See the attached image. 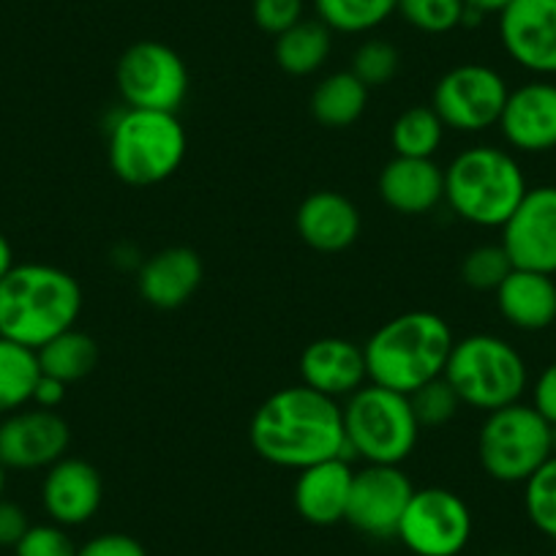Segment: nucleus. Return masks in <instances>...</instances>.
Listing matches in <instances>:
<instances>
[{"mask_svg": "<svg viewBox=\"0 0 556 556\" xmlns=\"http://www.w3.org/2000/svg\"><path fill=\"white\" fill-rule=\"evenodd\" d=\"M36 355H39L41 374L61 379L63 384H74L93 374L96 363H99V344L93 336L72 328L47 341L41 350H36Z\"/></svg>", "mask_w": 556, "mask_h": 556, "instance_id": "27", "label": "nucleus"}, {"mask_svg": "<svg viewBox=\"0 0 556 556\" xmlns=\"http://www.w3.org/2000/svg\"><path fill=\"white\" fill-rule=\"evenodd\" d=\"M301 379L328 399H350L368 382L363 346L339 336L312 341L301 355Z\"/></svg>", "mask_w": 556, "mask_h": 556, "instance_id": "19", "label": "nucleus"}, {"mask_svg": "<svg viewBox=\"0 0 556 556\" xmlns=\"http://www.w3.org/2000/svg\"><path fill=\"white\" fill-rule=\"evenodd\" d=\"M14 265H17V262H14V249H12V243H9L7 235L0 232V278L7 276V273L12 270Z\"/></svg>", "mask_w": 556, "mask_h": 556, "instance_id": "42", "label": "nucleus"}, {"mask_svg": "<svg viewBox=\"0 0 556 556\" xmlns=\"http://www.w3.org/2000/svg\"><path fill=\"white\" fill-rule=\"evenodd\" d=\"M496 126L513 151H556V83L540 77L510 90Z\"/></svg>", "mask_w": 556, "mask_h": 556, "instance_id": "16", "label": "nucleus"}, {"mask_svg": "<svg viewBox=\"0 0 556 556\" xmlns=\"http://www.w3.org/2000/svg\"><path fill=\"white\" fill-rule=\"evenodd\" d=\"M77 556H148V551L131 534L104 532L79 545Z\"/></svg>", "mask_w": 556, "mask_h": 556, "instance_id": "37", "label": "nucleus"}, {"mask_svg": "<svg viewBox=\"0 0 556 556\" xmlns=\"http://www.w3.org/2000/svg\"><path fill=\"white\" fill-rule=\"evenodd\" d=\"M295 227L303 243L319 254L346 251L361 235V211L339 191H314L301 202Z\"/></svg>", "mask_w": 556, "mask_h": 556, "instance_id": "22", "label": "nucleus"}, {"mask_svg": "<svg viewBox=\"0 0 556 556\" xmlns=\"http://www.w3.org/2000/svg\"><path fill=\"white\" fill-rule=\"evenodd\" d=\"M68 442L72 431L55 409H17L0 424V464L20 472L50 469L66 456Z\"/></svg>", "mask_w": 556, "mask_h": 556, "instance_id": "14", "label": "nucleus"}, {"mask_svg": "<svg viewBox=\"0 0 556 556\" xmlns=\"http://www.w3.org/2000/svg\"><path fill=\"white\" fill-rule=\"evenodd\" d=\"M523 510L532 527L556 543V456L523 483Z\"/></svg>", "mask_w": 556, "mask_h": 556, "instance_id": "31", "label": "nucleus"}, {"mask_svg": "<svg viewBox=\"0 0 556 556\" xmlns=\"http://www.w3.org/2000/svg\"><path fill=\"white\" fill-rule=\"evenodd\" d=\"M467 3L464 0H399L395 14L420 34L442 36L462 28Z\"/></svg>", "mask_w": 556, "mask_h": 556, "instance_id": "30", "label": "nucleus"}, {"mask_svg": "<svg viewBox=\"0 0 556 556\" xmlns=\"http://www.w3.org/2000/svg\"><path fill=\"white\" fill-rule=\"evenodd\" d=\"M412 494L415 485L404 469L390 464H366L363 469H355L344 521L366 538H395Z\"/></svg>", "mask_w": 556, "mask_h": 556, "instance_id": "12", "label": "nucleus"}, {"mask_svg": "<svg viewBox=\"0 0 556 556\" xmlns=\"http://www.w3.org/2000/svg\"><path fill=\"white\" fill-rule=\"evenodd\" d=\"M205 276L200 254L186 245H169L148 256L137 270V290L142 301L162 312L186 306L197 295Z\"/></svg>", "mask_w": 556, "mask_h": 556, "instance_id": "18", "label": "nucleus"}, {"mask_svg": "<svg viewBox=\"0 0 556 556\" xmlns=\"http://www.w3.org/2000/svg\"><path fill=\"white\" fill-rule=\"evenodd\" d=\"M395 538L415 556H458L472 538V513L456 491L415 489Z\"/></svg>", "mask_w": 556, "mask_h": 556, "instance_id": "10", "label": "nucleus"}, {"mask_svg": "<svg viewBox=\"0 0 556 556\" xmlns=\"http://www.w3.org/2000/svg\"><path fill=\"white\" fill-rule=\"evenodd\" d=\"M330 50H333V30L323 20L303 17L290 30L276 36L273 55H276L278 68L290 77H308L328 63Z\"/></svg>", "mask_w": 556, "mask_h": 556, "instance_id": "24", "label": "nucleus"}, {"mask_svg": "<svg viewBox=\"0 0 556 556\" xmlns=\"http://www.w3.org/2000/svg\"><path fill=\"white\" fill-rule=\"evenodd\" d=\"M442 377L451 382L462 404L485 415L521 401L529 388L523 355L494 333H475L456 341Z\"/></svg>", "mask_w": 556, "mask_h": 556, "instance_id": "7", "label": "nucleus"}, {"mask_svg": "<svg viewBox=\"0 0 556 556\" xmlns=\"http://www.w3.org/2000/svg\"><path fill=\"white\" fill-rule=\"evenodd\" d=\"M104 502V480L99 469L83 458L63 456L52 464L41 483V505L58 527H83Z\"/></svg>", "mask_w": 556, "mask_h": 556, "instance_id": "17", "label": "nucleus"}, {"mask_svg": "<svg viewBox=\"0 0 556 556\" xmlns=\"http://www.w3.org/2000/svg\"><path fill=\"white\" fill-rule=\"evenodd\" d=\"M115 85L126 106L178 112L189 96L191 77L186 61L173 47L146 39L123 52L115 68Z\"/></svg>", "mask_w": 556, "mask_h": 556, "instance_id": "9", "label": "nucleus"}, {"mask_svg": "<svg viewBox=\"0 0 556 556\" xmlns=\"http://www.w3.org/2000/svg\"><path fill=\"white\" fill-rule=\"evenodd\" d=\"M66 390L68 384H63L61 379L41 374L34 390V406H41V409H58V406L66 401Z\"/></svg>", "mask_w": 556, "mask_h": 556, "instance_id": "40", "label": "nucleus"}, {"mask_svg": "<svg viewBox=\"0 0 556 556\" xmlns=\"http://www.w3.org/2000/svg\"><path fill=\"white\" fill-rule=\"evenodd\" d=\"M368 88L352 72L328 74L312 93V115L325 128H350L366 112Z\"/></svg>", "mask_w": 556, "mask_h": 556, "instance_id": "25", "label": "nucleus"}, {"mask_svg": "<svg viewBox=\"0 0 556 556\" xmlns=\"http://www.w3.org/2000/svg\"><path fill=\"white\" fill-rule=\"evenodd\" d=\"M496 308L516 330L538 333L556 323V278L545 273L513 267L510 276L496 287Z\"/></svg>", "mask_w": 556, "mask_h": 556, "instance_id": "23", "label": "nucleus"}, {"mask_svg": "<svg viewBox=\"0 0 556 556\" xmlns=\"http://www.w3.org/2000/svg\"><path fill=\"white\" fill-rule=\"evenodd\" d=\"M464 3L469 9H475V12L483 14V17H489V14H500L510 0H464Z\"/></svg>", "mask_w": 556, "mask_h": 556, "instance_id": "41", "label": "nucleus"}, {"mask_svg": "<svg viewBox=\"0 0 556 556\" xmlns=\"http://www.w3.org/2000/svg\"><path fill=\"white\" fill-rule=\"evenodd\" d=\"M551 453L556 456V424L551 426Z\"/></svg>", "mask_w": 556, "mask_h": 556, "instance_id": "44", "label": "nucleus"}, {"mask_svg": "<svg viewBox=\"0 0 556 556\" xmlns=\"http://www.w3.org/2000/svg\"><path fill=\"white\" fill-rule=\"evenodd\" d=\"M189 151V137L178 112L126 110L106 128L110 167L128 186H159L173 178Z\"/></svg>", "mask_w": 556, "mask_h": 556, "instance_id": "5", "label": "nucleus"}, {"mask_svg": "<svg viewBox=\"0 0 556 556\" xmlns=\"http://www.w3.org/2000/svg\"><path fill=\"white\" fill-rule=\"evenodd\" d=\"M532 406L551 426L556 424V361L548 363L532 382Z\"/></svg>", "mask_w": 556, "mask_h": 556, "instance_id": "39", "label": "nucleus"}, {"mask_svg": "<svg viewBox=\"0 0 556 556\" xmlns=\"http://www.w3.org/2000/svg\"><path fill=\"white\" fill-rule=\"evenodd\" d=\"M399 0H314L317 20L339 34H368L395 14Z\"/></svg>", "mask_w": 556, "mask_h": 556, "instance_id": "29", "label": "nucleus"}, {"mask_svg": "<svg viewBox=\"0 0 556 556\" xmlns=\"http://www.w3.org/2000/svg\"><path fill=\"white\" fill-rule=\"evenodd\" d=\"M28 529V513L17 502L0 500V548H14Z\"/></svg>", "mask_w": 556, "mask_h": 556, "instance_id": "38", "label": "nucleus"}, {"mask_svg": "<svg viewBox=\"0 0 556 556\" xmlns=\"http://www.w3.org/2000/svg\"><path fill=\"white\" fill-rule=\"evenodd\" d=\"M507 58L534 77H556V0H510L500 12Z\"/></svg>", "mask_w": 556, "mask_h": 556, "instance_id": "15", "label": "nucleus"}, {"mask_svg": "<svg viewBox=\"0 0 556 556\" xmlns=\"http://www.w3.org/2000/svg\"><path fill=\"white\" fill-rule=\"evenodd\" d=\"M453 330L434 312H406L388 319L363 346L368 382L395 393H415L442 377L451 357Z\"/></svg>", "mask_w": 556, "mask_h": 556, "instance_id": "3", "label": "nucleus"}, {"mask_svg": "<svg viewBox=\"0 0 556 556\" xmlns=\"http://www.w3.org/2000/svg\"><path fill=\"white\" fill-rule=\"evenodd\" d=\"M306 0H254L251 3V17L256 28L270 36H281L303 20Z\"/></svg>", "mask_w": 556, "mask_h": 556, "instance_id": "36", "label": "nucleus"}, {"mask_svg": "<svg viewBox=\"0 0 556 556\" xmlns=\"http://www.w3.org/2000/svg\"><path fill=\"white\" fill-rule=\"evenodd\" d=\"M7 472L9 469L0 464V500H3V494H7Z\"/></svg>", "mask_w": 556, "mask_h": 556, "instance_id": "43", "label": "nucleus"}, {"mask_svg": "<svg viewBox=\"0 0 556 556\" xmlns=\"http://www.w3.org/2000/svg\"><path fill=\"white\" fill-rule=\"evenodd\" d=\"M513 262L502 243H485L469 251L462 262V278L469 290L496 292V287L510 276Z\"/></svg>", "mask_w": 556, "mask_h": 556, "instance_id": "32", "label": "nucleus"}, {"mask_svg": "<svg viewBox=\"0 0 556 556\" xmlns=\"http://www.w3.org/2000/svg\"><path fill=\"white\" fill-rule=\"evenodd\" d=\"M399 63H401L399 50H395L390 41L368 39L355 50L350 72L355 74L368 90H371V88H382V85L393 83V77L399 74Z\"/></svg>", "mask_w": 556, "mask_h": 556, "instance_id": "34", "label": "nucleus"}, {"mask_svg": "<svg viewBox=\"0 0 556 556\" xmlns=\"http://www.w3.org/2000/svg\"><path fill=\"white\" fill-rule=\"evenodd\" d=\"M527 191L516 156L494 146L467 148L445 169V202L475 227L502 229Z\"/></svg>", "mask_w": 556, "mask_h": 556, "instance_id": "4", "label": "nucleus"}, {"mask_svg": "<svg viewBox=\"0 0 556 556\" xmlns=\"http://www.w3.org/2000/svg\"><path fill=\"white\" fill-rule=\"evenodd\" d=\"M445 137V123L434 112V106H409L395 117L390 128L395 156L406 159H434Z\"/></svg>", "mask_w": 556, "mask_h": 556, "instance_id": "28", "label": "nucleus"}, {"mask_svg": "<svg viewBox=\"0 0 556 556\" xmlns=\"http://www.w3.org/2000/svg\"><path fill=\"white\" fill-rule=\"evenodd\" d=\"M249 440L262 462L301 472L312 464L344 456V412L336 399L306 384H290L256 406Z\"/></svg>", "mask_w": 556, "mask_h": 556, "instance_id": "1", "label": "nucleus"}, {"mask_svg": "<svg viewBox=\"0 0 556 556\" xmlns=\"http://www.w3.org/2000/svg\"><path fill=\"white\" fill-rule=\"evenodd\" d=\"M551 456V424L532 404L516 401L485 415L478 458L491 480L527 483Z\"/></svg>", "mask_w": 556, "mask_h": 556, "instance_id": "8", "label": "nucleus"}, {"mask_svg": "<svg viewBox=\"0 0 556 556\" xmlns=\"http://www.w3.org/2000/svg\"><path fill=\"white\" fill-rule=\"evenodd\" d=\"M409 404L420 429H440V426L451 424L458 415V406H464L445 377L431 379L424 388L409 393Z\"/></svg>", "mask_w": 556, "mask_h": 556, "instance_id": "33", "label": "nucleus"}, {"mask_svg": "<svg viewBox=\"0 0 556 556\" xmlns=\"http://www.w3.org/2000/svg\"><path fill=\"white\" fill-rule=\"evenodd\" d=\"M496 556H521V554H496Z\"/></svg>", "mask_w": 556, "mask_h": 556, "instance_id": "45", "label": "nucleus"}, {"mask_svg": "<svg viewBox=\"0 0 556 556\" xmlns=\"http://www.w3.org/2000/svg\"><path fill=\"white\" fill-rule=\"evenodd\" d=\"M41 377L39 355L30 346L0 336V415L34 404V390Z\"/></svg>", "mask_w": 556, "mask_h": 556, "instance_id": "26", "label": "nucleus"}, {"mask_svg": "<svg viewBox=\"0 0 556 556\" xmlns=\"http://www.w3.org/2000/svg\"><path fill=\"white\" fill-rule=\"evenodd\" d=\"M507 96L510 88L496 68L483 63H464L442 74L431 106L445 128L478 134L500 123Z\"/></svg>", "mask_w": 556, "mask_h": 556, "instance_id": "11", "label": "nucleus"}, {"mask_svg": "<svg viewBox=\"0 0 556 556\" xmlns=\"http://www.w3.org/2000/svg\"><path fill=\"white\" fill-rule=\"evenodd\" d=\"M551 556H556V551H554V554H551Z\"/></svg>", "mask_w": 556, "mask_h": 556, "instance_id": "46", "label": "nucleus"}, {"mask_svg": "<svg viewBox=\"0 0 556 556\" xmlns=\"http://www.w3.org/2000/svg\"><path fill=\"white\" fill-rule=\"evenodd\" d=\"M14 556H77V545L66 527L58 523H30L25 538L14 545Z\"/></svg>", "mask_w": 556, "mask_h": 556, "instance_id": "35", "label": "nucleus"}, {"mask_svg": "<svg viewBox=\"0 0 556 556\" xmlns=\"http://www.w3.org/2000/svg\"><path fill=\"white\" fill-rule=\"evenodd\" d=\"M344 412V456L366 464L401 467L415 453L420 424L409 395L366 382L341 406Z\"/></svg>", "mask_w": 556, "mask_h": 556, "instance_id": "6", "label": "nucleus"}, {"mask_svg": "<svg viewBox=\"0 0 556 556\" xmlns=\"http://www.w3.org/2000/svg\"><path fill=\"white\" fill-rule=\"evenodd\" d=\"M355 469L344 456L328 458V462L312 464L301 469L292 491V502L303 521L314 527H333L344 521L346 505H350V491Z\"/></svg>", "mask_w": 556, "mask_h": 556, "instance_id": "21", "label": "nucleus"}, {"mask_svg": "<svg viewBox=\"0 0 556 556\" xmlns=\"http://www.w3.org/2000/svg\"><path fill=\"white\" fill-rule=\"evenodd\" d=\"M379 200L401 216H426L445 202V169L434 159L395 156L377 180Z\"/></svg>", "mask_w": 556, "mask_h": 556, "instance_id": "20", "label": "nucleus"}, {"mask_svg": "<svg viewBox=\"0 0 556 556\" xmlns=\"http://www.w3.org/2000/svg\"><path fill=\"white\" fill-rule=\"evenodd\" d=\"M83 314V287L47 262H23L0 278V336L41 350Z\"/></svg>", "mask_w": 556, "mask_h": 556, "instance_id": "2", "label": "nucleus"}, {"mask_svg": "<svg viewBox=\"0 0 556 556\" xmlns=\"http://www.w3.org/2000/svg\"><path fill=\"white\" fill-rule=\"evenodd\" d=\"M502 249L513 267L556 276V186H534L502 224Z\"/></svg>", "mask_w": 556, "mask_h": 556, "instance_id": "13", "label": "nucleus"}]
</instances>
